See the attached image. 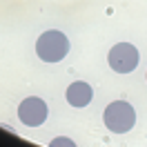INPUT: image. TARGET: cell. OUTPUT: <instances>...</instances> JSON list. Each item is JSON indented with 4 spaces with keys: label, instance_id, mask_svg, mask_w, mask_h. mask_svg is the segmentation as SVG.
I'll return each mask as SVG.
<instances>
[{
    "label": "cell",
    "instance_id": "6da1fadb",
    "mask_svg": "<svg viewBox=\"0 0 147 147\" xmlns=\"http://www.w3.org/2000/svg\"><path fill=\"white\" fill-rule=\"evenodd\" d=\"M36 54L45 63H60L69 54V40L63 31L49 29L45 34H40V38L36 40Z\"/></svg>",
    "mask_w": 147,
    "mask_h": 147
},
{
    "label": "cell",
    "instance_id": "3957f363",
    "mask_svg": "<svg viewBox=\"0 0 147 147\" xmlns=\"http://www.w3.org/2000/svg\"><path fill=\"white\" fill-rule=\"evenodd\" d=\"M138 49L134 45H129V42H118V45L111 47L109 56H107V60H109V67L114 69L116 74H131L136 69L138 65Z\"/></svg>",
    "mask_w": 147,
    "mask_h": 147
},
{
    "label": "cell",
    "instance_id": "5b68a950",
    "mask_svg": "<svg viewBox=\"0 0 147 147\" xmlns=\"http://www.w3.org/2000/svg\"><path fill=\"white\" fill-rule=\"evenodd\" d=\"M65 96H67V102L71 107H87L89 100H92V96H94V89L87 83H83V80H76V83H71L67 87Z\"/></svg>",
    "mask_w": 147,
    "mask_h": 147
},
{
    "label": "cell",
    "instance_id": "7a4b0ae2",
    "mask_svg": "<svg viewBox=\"0 0 147 147\" xmlns=\"http://www.w3.org/2000/svg\"><path fill=\"white\" fill-rule=\"evenodd\" d=\"M102 120H105V127L109 131H114V134H127L129 129L136 125V111H134V107L129 102L114 100L111 105L105 107Z\"/></svg>",
    "mask_w": 147,
    "mask_h": 147
},
{
    "label": "cell",
    "instance_id": "8992f818",
    "mask_svg": "<svg viewBox=\"0 0 147 147\" xmlns=\"http://www.w3.org/2000/svg\"><path fill=\"white\" fill-rule=\"evenodd\" d=\"M58 145H69V147H74V140H69V138H54V140H51V147H58Z\"/></svg>",
    "mask_w": 147,
    "mask_h": 147
},
{
    "label": "cell",
    "instance_id": "277c9868",
    "mask_svg": "<svg viewBox=\"0 0 147 147\" xmlns=\"http://www.w3.org/2000/svg\"><path fill=\"white\" fill-rule=\"evenodd\" d=\"M18 118L27 127H38L47 120V102L38 96H29L18 105Z\"/></svg>",
    "mask_w": 147,
    "mask_h": 147
}]
</instances>
